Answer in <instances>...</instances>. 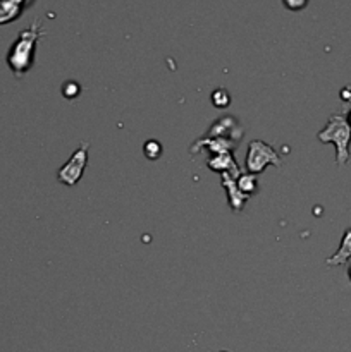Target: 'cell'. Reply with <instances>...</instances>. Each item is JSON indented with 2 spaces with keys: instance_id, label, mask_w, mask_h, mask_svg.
Returning <instances> with one entry per match:
<instances>
[{
  "instance_id": "1",
  "label": "cell",
  "mask_w": 351,
  "mask_h": 352,
  "mask_svg": "<svg viewBox=\"0 0 351 352\" xmlns=\"http://www.w3.org/2000/svg\"><path fill=\"white\" fill-rule=\"evenodd\" d=\"M43 34L41 21L36 19L28 30L21 31L16 41L10 45L9 54H7V65H9L16 78H21L33 67L34 52H36L38 41Z\"/></svg>"
},
{
  "instance_id": "2",
  "label": "cell",
  "mask_w": 351,
  "mask_h": 352,
  "mask_svg": "<svg viewBox=\"0 0 351 352\" xmlns=\"http://www.w3.org/2000/svg\"><path fill=\"white\" fill-rule=\"evenodd\" d=\"M322 143L336 144V162L337 165H344L350 160V141H351V126L344 116H332L327 122L326 129L317 134Z\"/></svg>"
},
{
  "instance_id": "3",
  "label": "cell",
  "mask_w": 351,
  "mask_h": 352,
  "mask_svg": "<svg viewBox=\"0 0 351 352\" xmlns=\"http://www.w3.org/2000/svg\"><path fill=\"white\" fill-rule=\"evenodd\" d=\"M274 164L275 167H281V160L275 155L274 148L267 146L262 141H251L248 146V158H246V167L248 170L253 174H260L267 165Z\"/></svg>"
},
{
  "instance_id": "4",
  "label": "cell",
  "mask_w": 351,
  "mask_h": 352,
  "mask_svg": "<svg viewBox=\"0 0 351 352\" xmlns=\"http://www.w3.org/2000/svg\"><path fill=\"white\" fill-rule=\"evenodd\" d=\"M88 143H83L78 150L72 153L67 164L58 170V181L65 186H74L81 179L85 172L86 164H88Z\"/></svg>"
},
{
  "instance_id": "5",
  "label": "cell",
  "mask_w": 351,
  "mask_h": 352,
  "mask_svg": "<svg viewBox=\"0 0 351 352\" xmlns=\"http://www.w3.org/2000/svg\"><path fill=\"white\" fill-rule=\"evenodd\" d=\"M36 0H0V26L14 23Z\"/></svg>"
},
{
  "instance_id": "6",
  "label": "cell",
  "mask_w": 351,
  "mask_h": 352,
  "mask_svg": "<svg viewBox=\"0 0 351 352\" xmlns=\"http://www.w3.org/2000/svg\"><path fill=\"white\" fill-rule=\"evenodd\" d=\"M351 260V229H348L344 232L343 241H341V246L337 250V253L334 256H330L327 260L329 267H337V265H344Z\"/></svg>"
},
{
  "instance_id": "7",
  "label": "cell",
  "mask_w": 351,
  "mask_h": 352,
  "mask_svg": "<svg viewBox=\"0 0 351 352\" xmlns=\"http://www.w3.org/2000/svg\"><path fill=\"white\" fill-rule=\"evenodd\" d=\"M212 102H213V105L219 107V109H226L231 102L229 93H227L226 89H217V91H213V95H212Z\"/></svg>"
},
{
  "instance_id": "8",
  "label": "cell",
  "mask_w": 351,
  "mask_h": 352,
  "mask_svg": "<svg viewBox=\"0 0 351 352\" xmlns=\"http://www.w3.org/2000/svg\"><path fill=\"white\" fill-rule=\"evenodd\" d=\"M145 155H147L150 160H157L162 155V146L157 141H148V143L145 144Z\"/></svg>"
},
{
  "instance_id": "9",
  "label": "cell",
  "mask_w": 351,
  "mask_h": 352,
  "mask_svg": "<svg viewBox=\"0 0 351 352\" xmlns=\"http://www.w3.org/2000/svg\"><path fill=\"white\" fill-rule=\"evenodd\" d=\"M255 189H257V181H255L253 175H246V177L243 179V181L240 182V191L241 192H253Z\"/></svg>"
},
{
  "instance_id": "10",
  "label": "cell",
  "mask_w": 351,
  "mask_h": 352,
  "mask_svg": "<svg viewBox=\"0 0 351 352\" xmlns=\"http://www.w3.org/2000/svg\"><path fill=\"white\" fill-rule=\"evenodd\" d=\"M282 3H284L286 9L289 10H301L305 9L306 3H308V0H282Z\"/></svg>"
},
{
  "instance_id": "11",
  "label": "cell",
  "mask_w": 351,
  "mask_h": 352,
  "mask_svg": "<svg viewBox=\"0 0 351 352\" xmlns=\"http://www.w3.org/2000/svg\"><path fill=\"white\" fill-rule=\"evenodd\" d=\"M79 93V86L76 82H69L67 86H64V95L69 96V98H74Z\"/></svg>"
},
{
  "instance_id": "12",
  "label": "cell",
  "mask_w": 351,
  "mask_h": 352,
  "mask_svg": "<svg viewBox=\"0 0 351 352\" xmlns=\"http://www.w3.org/2000/svg\"><path fill=\"white\" fill-rule=\"evenodd\" d=\"M348 124H350V126H351V112H350V116H348Z\"/></svg>"
},
{
  "instance_id": "13",
  "label": "cell",
  "mask_w": 351,
  "mask_h": 352,
  "mask_svg": "<svg viewBox=\"0 0 351 352\" xmlns=\"http://www.w3.org/2000/svg\"><path fill=\"white\" fill-rule=\"evenodd\" d=\"M348 275H350V278H351V263H350V268H348Z\"/></svg>"
}]
</instances>
